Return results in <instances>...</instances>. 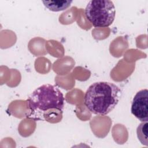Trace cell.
Segmentation results:
<instances>
[{"mask_svg":"<svg viewBox=\"0 0 148 148\" xmlns=\"http://www.w3.org/2000/svg\"><path fill=\"white\" fill-rule=\"evenodd\" d=\"M120 95L121 90L115 84L108 82H95L85 92L84 104L91 113L105 116L114 109Z\"/></svg>","mask_w":148,"mask_h":148,"instance_id":"cell-1","label":"cell"},{"mask_svg":"<svg viewBox=\"0 0 148 148\" xmlns=\"http://www.w3.org/2000/svg\"><path fill=\"white\" fill-rule=\"evenodd\" d=\"M72 1H42L44 6L52 12H60L68 8Z\"/></svg>","mask_w":148,"mask_h":148,"instance_id":"cell-5","label":"cell"},{"mask_svg":"<svg viewBox=\"0 0 148 148\" xmlns=\"http://www.w3.org/2000/svg\"><path fill=\"white\" fill-rule=\"evenodd\" d=\"M27 102L31 111L30 116H32L51 109L62 112L64 108L65 99L56 86L45 84L35 89L29 96Z\"/></svg>","mask_w":148,"mask_h":148,"instance_id":"cell-2","label":"cell"},{"mask_svg":"<svg viewBox=\"0 0 148 148\" xmlns=\"http://www.w3.org/2000/svg\"><path fill=\"white\" fill-rule=\"evenodd\" d=\"M147 130L148 123L147 121L142 122L137 127L136 135L140 142L145 146H148L147 141Z\"/></svg>","mask_w":148,"mask_h":148,"instance_id":"cell-6","label":"cell"},{"mask_svg":"<svg viewBox=\"0 0 148 148\" xmlns=\"http://www.w3.org/2000/svg\"><path fill=\"white\" fill-rule=\"evenodd\" d=\"M116 9L112 1L109 0L90 1L85 8V16L96 28L108 27L115 18Z\"/></svg>","mask_w":148,"mask_h":148,"instance_id":"cell-3","label":"cell"},{"mask_svg":"<svg viewBox=\"0 0 148 148\" xmlns=\"http://www.w3.org/2000/svg\"><path fill=\"white\" fill-rule=\"evenodd\" d=\"M131 113L142 122L148 120V90L142 89L135 95L131 103Z\"/></svg>","mask_w":148,"mask_h":148,"instance_id":"cell-4","label":"cell"}]
</instances>
